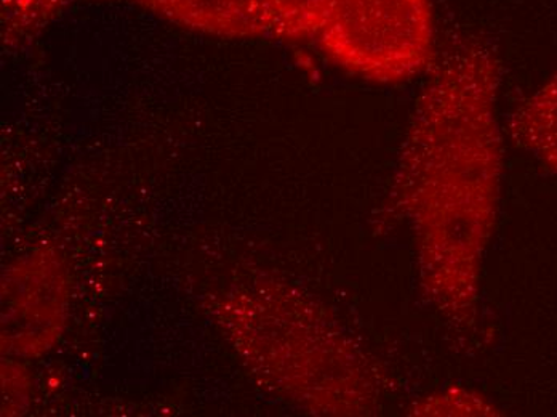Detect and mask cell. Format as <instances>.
Returning <instances> with one entry per match:
<instances>
[{"instance_id": "3", "label": "cell", "mask_w": 557, "mask_h": 417, "mask_svg": "<svg viewBox=\"0 0 557 417\" xmlns=\"http://www.w3.org/2000/svg\"><path fill=\"white\" fill-rule=\"evenodd\" d=\"M141 7L183 28L230 37L271 36L263 0H119Z\"/></svg>"}, {"instance_id": "6", "label": "cell", "mask_w": 557, "mask_h": 417, "mask_svg": "<svg viewBox=\"0 0 557 417\" xmlns=\"http://www.w3.org/2000/svg\"><path fill=\"white\" fill-rule=\"evenodd\" d=\"M70 0H2V37L20 44L33 39L63 12Z\"/></svg>"}, {"instance_id": "2", "label": "cell", "mask_w": 557, "mask_h": 417, "mask_svg": "<svg viewBox=\"0 0 557 417\" xmlns=\"http://www.w3.org/2000/svg\"><path fill=\"white\" fill-rule=\"evenodd\" d=\"M336 64L376 83H399L433 59L431 0H336L315 34Z\"/></svg>"}, {"instance_id": "4", "label": "cell", "mask_w": 557, "mask_h": 417, "mask_svg": "<svg viewBox=\"0 0 557 417\" xmlns=\"http://www.w3.org/2000/svg\"><path fill=\"white\" fill-rule=\"evenodd\" d=\"M509 132L519 147L557 172V71L512 113Z\"/></svg>"}, {"instance_id": "1", "label": "cell", "mask_w": 557, "mask_h": 417, "mask_svg": "<svg viewBox=\"0 0 557 417\" xmlns=\"http://www.w3.org/2000/svg\"><path fill=\"white\" fill-rule=\"evenodd\" d=\"M500 63L481 39L437 61L418 97L396 172V196L416 233L421 281L458 324L473 320L482 256L503 172Z\"/></svg>"}, {"instance_id": "5", "label": "cell", "mask_w": 557, "mask_h": 417, "mask_svg": "<svg viewBox=\"0 0 557 417\" xmlns=\"http://www.w3.org/2000/svg\"><path fill=\"white\" fill-rule=\"evenodd\" d=\"M271 36L305 39L315 36L336 0H263Z\"/></svg>"}]
</instances>
